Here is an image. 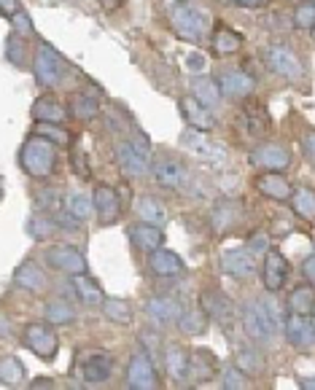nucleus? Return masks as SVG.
I'll return each instance as SVG.
<instances>
[{
	"instance_id": "f257e3e1",
	"label": "nucleus",
	"mask_w": 315,
	"mask_h": 390,
	"mask_svg": "<svg viewBox=\"0 0 315 390\" xmlns=\"http://www.w3.org/2000/svg\"><path fill=\"white\" fill-rule=\"evenodd\" d=\"M19 161H22L25 173L33 178H49L55 170V143H49L41 134L30 137L19 151Z\"/></svg>"
},
{
	"instance_id": "f03ea898",
	"label": "nucleus",
	"mask_w": 315,
	"mask_h": 390,
	"mask_svg": "<svg viewBox=\"0 0 315 390\" xmlns=\"http://www.w3.org/2000/svg\"><path fill=\"white\" fill-rule=\"evenodd\" d=\"M170 27H173V33L178 35L181 40H189V43H197V40H202L205 35V16L197 11L194 6L189 3H173L170 6Z\"/></svg>"
},
{
	"instance_id": "7ed1b4c3",
	"label": "nucleus",
	"mask_w": 315,
	"mask_h": 390,
	"mask_svg": "<svg viewBox=\"0 0 315 390\" xmlns=\"http://www.w3.org/2000/svg\"><path fill=\"white\" fill-rule=\"evenodd\" d=\"M25 345H28L38 358H43V361L55 358L57 348H59L57 334L46 326V323H30L28 328H25Z\"/></svg>"
},
{
	"instance_id": "20e7f679",
	"label": "nucleus",
	"mask_w": 315,
	"mask_h": 390,
	"mask_svg": "<svg viewBox=\"0 0 315 390\" xmlns=\"http://www.w3.org/2000/svg\"><path fill=\"white\" fill-rule=\"evenodd\" d=\"M283 328L291 345H297L302 350H310L315 342V323L313 315H299V312H291L283 318Z\"/></svg>"
},
{
	"instance_id": "39448f33",
	"label": "nucleus",
	"mask_w": 315,
	"mask_h": 390,
	"mask_svg": "<svg viewBox=\"0 0 315 390\" xmlns=\"http://www.w3.org/2000/svg\"><path fill=\"white\" fill-rule=\"evenodd\" d=\"M200 302H202V309H205V318L221 323V326H229V323H232V318H234L232 299L224 294V291H219V288H207V291H202Z\"/></svg>"
},
{
	"instance_id": "423d86ee",
	"label": "nucleus",
	"mask_w": 315,
	"mask_h": 390,
	"mask_svg": "<svg viewBox=\"0 0 315 390\" xmlns=\"http://www.w3.org/2000/svg\"><path fill=\"white\" fill-rule=\"evenodd\" d=\"M127 385L135 390H154L159 385V377H156V369L146 352H137L135 358L130 361V369H127Z\"/></svg>"
},
{
	"instance_id": "0eeeda50",
	"label": "nucleus",
	"mask_w": 315,
	"mask_h": 390,
	"mask_svg": "<svg viewBox=\"0 0 315 390\" xmlns=\"http://www.w3.org/2000/svg\"><path fill=\"white\" fill-rule=\"evenodd\" d=\"M46 264L49 267L59 269V272H68V275H81L86 272V258L81 256V251L70 248V245H55L46 251Z\"/></svg>"
},
{
	"instance_id": "6e6552de",
	"label": "nucleus",
	"mask_w": 315,
	"mask_h": 390,
	"mask_svg": "<svg viewBox=\"0 0 315 390\" xmlns=\"http://www.w3.org/2000/svg\"><path fill=\"white\" fill-rule=\"evenodd\" d=\"M62 57L52 49V46H38V54H35V79L41 81L43 86H55L59 76H62Z\"/></svg>"
},
{
	"instance_id": "1a4fd4ad",
	"label": "nucleus",
	"mask_w": 315,
	"mask_h": 390,
	"mask_svg": "<svg viewBox=\"0 0 315 390\" xmlns=\"http://www.w3.org/2000/svg\"><path fill=\"white\" fill-rule=\"evenodd\" d=\"M92 207L97 210V218L103 226H110L122 218V205H119V194L110 186H97L95 197H92Z\"/></svg>"
},
{
	"instance_id": "9d476101",
	"label": "nucleus",
	"mask_w": 315,
	"mask_h": 390,
	"mask_svg": "<svg viewBox=\"0 0 315 390\" xmlns=\"http://www.w3.org/2000/svg\"><path fill=\"white\" fill-rule=\"evenodd\" d=\"M243 326H246V334L256 342H267L273 336V328H270V321L264 315V307H261L259 299H251L246 307H243Z\"/></svg>"
},
{
	"instance_id": "9b49d317",
	"label": "nucleus",
	"mask_w": 315,
	"mask_h": 390,
	"mask_svg": "<svg viewBox=\"0 0 315 390\" xmlns=\"http://www.w3.org/2000/svg\"><path fill=\"white\" fill-rule=\"evenodd\" d=\"M181 143L189 146V151H192L194 156H200L202 161H210V164H221V161H224V146L213 143V140H207L205 132H197V130L183 132Z\"/></svg>"
},
{
	"instance_id": "f8f14e48",
	"label": "nucleus",
	"mask_w": 315,
	"mask_h": 390,
	"mask_svg": "<svg viewBox=\"0 0 315 390\" xmlns=\"http://www.w3.org/2000/svg\"><path fill=\"white\" fill-rule=\"evenodd\" d=\"M288 161H291V154H288L286 146H277V143H267V146L256 148L253 154H251V164H256V167H264V170H286Z\"/></svg>"
},
{
	"instance_id": "ddd939ff",
	"label": "nucleus",
	"mask_w": 315,
	"mask_h": 390,
	"mask_svg": "<svg viewBox=\"0 0 315 390\" xmlns=\"http://www.w3.org/2000/svg\"><path fill=\"white\" fill-rule=\"evenodd\" d=\"M267 62L273 67L277 76L283 79H299L302 76V65H299V57L294 52H288L286 46H273L267 52Z\"/></svg>"
},
{
	"instance_id": "4468645a",
	"label": "nucleus",
	"mask_w": 315,
	"mask_h": 390,
	"mask_svg": "<svg viewBox=\"0 0 315 390\" xmlns=\"http://www.w3.org/2000/svg\"><path fill=\"white\" fill-rule=\"evenodd\" d=\"M181 105V113H183V119L189 121V127L197 130V132H207V130H213V113H210V108H205L200 100H194V97H183L178 103Z\"/></svg>"
},
{
	"instance_id": "2eb2a0df",
	"label": "nucleus",
	"mask_w": 315,
	"mask_h": 390,
	"mask_svg": "<svg viewBox=\"0 0 315 390\" xmlns=\"http://www.w3.org/2000/svg\"><path fill=\"white\" fill-rule=\"evenodd\" d=\"M256 267V256L251 253L248 248H234L221 256V269L232 277H248Z\"/></svg>"
},
{
	"instance_id": "dca6fc26",
	"label": "nucleus",
	"mask_w": 315,
	"mask_h": 390,
	"mask_svg": "<svg viewBox=\"0 0 315 390\" xmlns=\"http://www.w3.org/2000/svg\"><path fill=\"white\" fill-rule=\"evenodd\" d=\"M286 277H288V261L283 258V253L277 251H270L267 258H264V285L267 291H280L286 285Z\"/></svg>"
},
{
	"instance_id": "f3484780",
	"label": "nucleus",
	"mask_w": 315,
	"mask_h": 390,
	"mask_svg": "<svg viewBox=\"0 0 315 390\" xmlns=\"http://www.w3.org/2000/svg\"><path fill=\"white\" fill-rule=\"evenodd\" d=\"M256 191L264 194V197H270V200H277V202L288 200V197L294 194V188H291V183H288L286 178H283L280 173H273V170L256 178Z\"/></svg>"
},
{
	"instance_id": "a211bd4d",
	"label": "nucleus",
	"mask_w": 315,
	"mask_h": 390,
	"mask_svg": "<svg viewBox=\"0 0 315 390\" xmlns=\"http://www.w3.org/2000/svg\"><path fill=\"white\" fill-rule=\"evenodd\" d=\"M113 372V361H110V355L105 352H92L81 366V377L84 382H89V385H100V382H105Z\"/></svg>"
},
{
	"instance_id": "6ab92c4d",
	"label": "nucleus",
	"mask_w": 315,
	"mask_h": 390,
	"mask_svg": "<svg viewBox=\"0 0 315 390\" xmlns=\"http://www.w3.org/2000/svg\"><path fill=\"white\" fill-rule=\"evenodd\" d=\"M130 240L135 248H140L143 253H151V251H156V248H162V229L154 226V224H135V226H130Z\"/></svg>"
},
{
	"instance_id": "aec40b11",
	"label": "nucleus",
	"mask_w": 315,
	"mask_h": 390,
	"mask_svg": "<svg viewBox=\"0 0 315 390\" xmlns=\"http://www.w3.org/2000/svg\"><path fill=\"white\" fill-rule=\"evenodd\" d=\"M116 159H119L124 173L132 175V178L146 175V170H149V156H143L132 143H119L116 146Z\"/></svg>"
},
{
	"instance_id": "412c9836",
	"label": "nucleus",
	"mask_w": 315,
	"mask_h": 390,
	"mask_svg": "<svg viewBox=\"0 0 315 390\" xmlns=\"http://www.w3.org/2000/svg\"><path fill=\"white\" fill-rule=\"evenodd\" d=\"M14 282L19 288H25V291H33V294H38V291H46V275L41 272V267L35 264V261H25V264H19V269L14 272Z\"/></svg>"
},
{
	"instance_id": "4be33fe9",
	"label": "nucleus",
	"mask_w": 315,
	"mask_h": 390,
	"mask_svg": "<svg viewBox=\"0 0 315 390\" xmlns=\"http://www.w3.org/2000/svg\"><path fill=\"white\" fill-rule=\"evenodd\" d=\"M253 86H256L253 79L248 73H240V70H229L219 79V89L227 97H246V94L253 92Z\"/></svg>"
},
{
	"instance_id": "5701e85b",
	"label": "nucleus",
	"mask_w": 315,
	"mask_h": 390,
	"mask_svg": "<svg viewBox=\"0 0 315 390\" xmlns=\"http://www.w3.org/2000/svg\"><path fill=\"white\" fill-rule=\"evenodd\" d=\"M149 264H151V269H154L156 275H162V277H170V275L183 272V261H181V256L173 253V251H165V248L151 251Z\"/></svg>"
},
{
	"instance_id": "b1692460",
	"label": "nucleus",
	"mask_w": 315,
	"mask_h": 390,
	"mask_svg": "<svg viewBox=\"0 0 315 390\" xmlns=\"http://www.w3.org/2000/svg\"><path fill=\"white\" fill-rule=\"evenodd\" d=\"M33 116L35 121H52V124H62L68 110L59 105V100L55 97H38L35 105H33Z\"/></svg>"
},
{
	"instance_id": "393cba45",
	"label": "nucleus",
	"mask_w": 315,
	"mask_h": 390,
	"mask_svg": "<svg viewBox=\"0 0 315 390\" xmlns=\"http://www.w3.org/2000/svg\"><path fill=\"white\" fill-rule=\"evenodd\" d=\"M213 363H216V355H210L207 350H194L189 355V377H194L197 382H205L216 372Z\"/></svg>"
},
{
	"instance_id": "a878e982",
	"label": "nucleus",
	"mask_w": 315,
	"mask_h": 390,
	"mask_svg": "<svg viewBox=\"0 0 315 390\" xmlns=\"http://www.w3.org/2000/svg\"><path fill=\"white\" fill-rule=\"evenodd\" d=\"M237 221H240V205L237 202H221V205H216L213 215H210V224H213L216 231H227Z\"/></svg>"
},
{
	"instance_id": "bb28decb",
	"label": "nucleus",
	"mask_w": 315,
	"mask_h": 390,
	"mask_svg": "<svg viewBox=\"0 0 315 390\" xmlns=\"http://www.w3.org/2000/svg\"><path fill=\"white\" fill-rule=\"evenodd\" d=\"M154 175H156V180H159V186L165 188H178L181 183H183V167L173 159L159 161V164L154 167Z\"/></svg>"
},
{
	"instance_id": "cd10ccee",
	"label": "nucleus",
	"mask_w": 315,
	"mask_h": 390,
	"mask_svg": "<svg viewBox=\"0 0 315 390\" xmlns=\"http://www.w3.org/2000/svg\"><path fill=\"white\" fill-rule=\"evenodd\" d=\"M240 46H243V38L234 33L232 27L219 25L213 30V49L219 54H232V52H237Z\"/></svg>"
},
{
	"instance_id": "c85d7f7f",
	"label": "nucleus",
	"mask_w": 315,
	"mask_h": 390,
	"mask_svg": "<svg viewBox=\"0 0 315 390\" xmlns=\"http://www.w3.org/2000/svg\"><path fill=\"white\" fill-rule=\"evenodd\" d=\"M149 315L159 323H176L181 315V307L178 302H173V299H151Z\"/></svg>"
},
{
	"instance_id": "c756f323",
	"label": "nucleus",
	"mask_w": 315,
	"mask_h": 390,
	"mask_svg": "<svg viewBox=\"0 0 315 390\" xmlns=\"http://www.w3.org/2000/svg\"><path fill=\"white\" fill-rule=\"evenodd\" d=\"M288 307H291V312H299V315H313V309H315L313 285L307 282V285L297 288V291L291 294V299H288Z\"/></svg>"
},
{
	"instance_id": "7c9ffc66",
	"label": "nucleus",
	"mask_w": 315,
	"mask_h": 390,
	"mask_svg": "<svg viewBox=\"0 0 315 390\" xmlns=\"http://www.w3.org/2000/svg\"><path fill=\"white\" fill-rule=\"evenodd\" d=\"M243 119H246L248 134H253V137H261V134L270 130V116H267V110L261 105H251Z\"/></svg>"
},
{
	"instance_id": "2f4dec72",
	"label": "nucleus",
	"mask_w": 315,
	"mask_h": 390,
	"mask_svg": "<svg viewBox=\"0 0 315 390\" xmlns=\"http://www.w3.org/2000/svg\"><path fill=\"white\" fill-rule=\"evenodd\" d=\"M103 309H105L108 321H113L116 326H130L132 323V309L124 299H103Z\"/></svg>"
},
{
	"instance_id": "473e14b6",
	"label": "nucleus",
	"mask_w": 315,
	"mask_h": 390,
	"mask_svg": "<svg viewBox=\"0 0 315 390\" xmlns=\"http://www.w3.org/2000/svg\"><path fill=\"white\" fill-rule=\"evenodd\" d=\"M92 197L89 194H84V191H73L68 197V215H73V221H86L89 215H92Z\"/></svg>"
},
{
	"instance_id": "72a5a7b5",
	"label": "nucleus",
	"mask_w": 315,
	"mask_h": 390,
	"mask_svg": "<svg viewBox=\"0 0 315 390\" xmlns=\"http://www.w3.org/2000/svg\"><path fill=\"white\" fill-rule=\"evenodd\" d=\"M167 372L176 377V379H186L189 377V352H183L178 348H170L165 352Z\"/></svg>"
},
{
	"instance_id": "f704fd0d",
	"label": "nucleus",
	"mask_w": 315,
	"mask_h": 390,
	"mask_svg": "<svg viewBox=\"0 0 315 390\" xmlns=\"http://www.w3.org/2000/svg\"><path fill=\"white\" fill-rule=\"evenodd\" d=\"M194 100H200L205 108H213L221 100V89L213 79H197L194 84Z\"/></svg>"
},
{
	"instance_id": "c9c22d12",
	"label": "nucleus",
	"mask_w": 315,
	"mask_h": 390,
	"mask_svg": "<svg viewBox=\"0 0 315 390\" xmlns=\"http://www.w3.org/2000/svg\"><path fill=\"white\" fill-rule=\"evenodd\" d=\"M76 277V291H79V296H81V302H86V304H103V288L97 285L95 280H89L86 275H73Z\"/></svg>"
},
{
	"instance_id": "e433bc0d",
	"label": "nucleus",
	"mask_w": 315,
	"mask_h": 390,
	"mask_svg": "<svg viewBox=\"0 0 315 390\" xmlns=\"http://www.w3.org/2000/svg\"><path fill=\"white\" fill-rule=\"evenodd\" d=\"M70 108H73V116L81 121H92L97 116V105L95 97H89V94H73V100H70Z\"/></svg>"
},
{
	"instance_id": "4c0bfd02",
	"label": "nucleus",
	"mask_w": 315,
	"mask_h": 390,
	"mask_svg": "<svg viewBox=\"0 0 315 390\" xmlns=\"http://www.w3.org/2000/svg\"><path fill=\"white\" fill-rule=\"evenodd\" d=\"M22 379H25V366H22L19 358L8 355V358L0 361V382L3 385H19Z\"/></svg>"
},
{
	"instance_id": "58836bf2",
	"label": "nucleus",
	"mask_w": 315,
	"mask_h": 390,
	"mask_svg": "<svg viewBox=\"0 0 315 390\" xmlns=\"http://www.w3.org/2000/svg\"><path fill=\"white\" fill-rule=\"evenodd\" d=\"M35 134L46 137V140L55 143V146H68L70 143L68 130H62V124H52V121H38V124H35Z\"/></svg>"
},
{
	"instance_id": "ea45409f",
	"label": "nucleus",
	"mask_w": 315,
	"mask_h": 390,
	"mask_svg": "<svg viewBox=\"0 0 315 390\" xmlns=\"http://www.w3.org/2000/svg\"><path fill=\"white\" fill-rule=\"evenodd\" d=\"M291 205H294V213L299 215V218H304V221H313V215H315V194L310 191V188H299V191L294 194Z\"/></svg>"
},
{
	"instance_id": "a19ab883",
	"label": "nucleus",
	"mask_w": 315,
	"mask_h": 390,
	"mask_svg": "<svg viewBox=\"0 0 315 390\" xmlns=\"http://www.w3.org/2000/svg\"><path fill=\"white\" fill-rule=\"evenodd\" d=\"M46 321L55 323V326H68L76 321V309L70 307L68 302H52L46 307Z\"/></svg>"
},
{
	"instance_id": "79ce46f5",
	"label": "nucleus",
	"mask_w": 315,
	"mask_h": 390,
	"mask_svg": "<svg viewBox=\"0 0 315 390\" xmlns=\"http://www.w3.org/2000/svg\"><path fill=\"white\" fill-rule=\"evenodd\" d=\"M137 213L143 215L146 224H154V226H159V224L167 218L165 210H162V205L156 200H151V197H143V200L137 202Z\"/></svg>"
},
{
	"instance_id": "37998d69",
	"label": "nucleus",
	"mask_w": 315,
	"mask_h": 390,
	"mask_svg": "<svg viewBox=\"0 0 315 390\" xmlns=\"http://www.w3.org/2000/svg\"><path fill=\"white\" fill-rule=\"evenodd\" d=\"M178 323H181V331L189 334V336L202 334V331H205V315L197 312V309H192V312H181Z\"/></svg>"
},
{
	"instance_id": "c03bdc74",
	"label": "nucleus",
	"mask_w": 315,
	"mask_h": 390,
	"mask_svg": "<svg viewBox=\"0 0 315 390\" xmlns=\"http://www.w3.org/2000/svg\"><path fill=\"white\" fill-rule=\"evenodd\" d=\"M294 22H297L299 27H304V30H310V27L315 25V3L313 0H304V3L297 6V11H294Z\"/></svg>"
},
{
	"instance_id": "a18cd8bd",
	"label": "nucleus",
	"mask_w": 315,
	"mask_h": 390,
	"mask_svg": "<svg viewBox=\"0 0 315 390\" xmlns=\"http://www.w3.org/2000/svg\"><path fill=\"white\" fill-rule=\"evenodd\" d=\"M240 372H259V366H261V355L259 352H253V348H248V350H240L237 352V363H234Z\"/></svg>"
},
{
	"instance_id": "49530a36",
	"label": "nucleus",
	"mask_w": 315,
	"mask_h": 390,
	"mask_svg": "<svg viewBox=\"0 0 315 390\" xmlns=\"http://www.w3.org/2000/svg\"><path fill=\"white\" fill-rule=\"evenodd\" d=\"M261 307H264V315H267V321H270V328H283V312H280V307L275 304V299H259Z\"/></svg>"
},
{
	"instance_id": "de8ad7c7",
	"label": "nucleus",
	"mask_w": 315,
	"mask_h": 390,
	"mask_svg": "<svg viewBox=\"0 0 315 390\" xmlns=\"http://www.w3.org/2000/svg\"><path fill=\"white\" fill-rule=\"evenodd\" d=\"M224 388H234V390L248 388V374L246 372H240L237 366H229L227 374H224Z\"/></svg>"
},
{
	"instance_id": "09e8293b",
	"label": "nucleus",
	"mask_w": 315,
	"mask_h": 390,
	"mask_svg": "<svg viewBox=\"0 0 315 390\" xmlns=\"http://www.w3.org/2000/svg\"><path fill=\"white\" fill-rule=\"evenodd\" d=\"M6 54H8V59L14 62V65H25L28 62V57H25V43L16 38V35H11L8 38V46H6Z\"/></svg>"
},
{
	"instance_id": "8fccbe9b",
	"label": "nucleus",
	"mask_w": 315,
	"mask_h": 390,
	"mask_svg": "<svg viewBox=\"0 0 315 390\" xmlns=\"http://www.w3.org/2000/svg\"><path fill=\"white\" fill-rule=\"evenodd\" d=\"M30 231H33L38 240H43V237H49V234L55 231V224H52L46 215H38L35 221H30Z\"/></svg>"
},
{
	"instance_id": "3c124183",
	"label": "nucleus",
	"mask_w": 315,
	"mask_h": 390,
	"mask_svg": "<svg viewBox=\"0 0 315 390\" xmlns=\"http://www.w3.org/2000/svg\"><path fill=\"white\" fill-rule=\"evenodd\" d=\"M70 161H73V173L79 175V178H89V164H86V154H84L81 148L73 151Z\"/></svg>"
},
{
	"instance_id": "603ef678",
	"label": "nucleus",
	"mask_w": 315,
	"mask_h": 390,
	"mask_svg": "<svg viewBox=\"0 0 315 390\" xmlns=\"http://www.w3.org/2000/svg\"><path fill=\"white\" fill-rule=\"evenodd\" d=\"M186 70H192V73H202V70H205V57H202L200 52L186 54Z\"/></svg>"
},
{
	"instance_id": "864d4df0",
	"label": "nucleus",
	"mask_w": 315,
	"mask_h": 390,
	"mask_svg": "<svg viewBox=\"0 0 315 390\" xmlns=\"http://www.w3.org/2000/svg\"><path fill=\"white\" fill-rule=\"evenodd\" d=\"M11 19H14V27L19 30V33H30V30H33V25H30V16H28V13L16 11L14 16H11Z\"/></svg>"
},
{
	"instance_id": "5fc2aeb1",
	"label": "nucleus",
	"mask_w": 315,
	"mask_h": 390,
	"mask_svg": "<svg viewBox=\"0 0 315 390\" xmlns=\"http://www.w3.org/2000/svg\"><path fill=\"white\" fill-rule=\"evenodd\" d=\"M253 237H256V240L248 242V251L253 256L261 253V251H267V237H264V234H253Z\"/></svg>"
},
{
	"instance_id": "6e6d98bb",
	"label": "nucleus",
	"mask_w": 315,
	"mask_h": 390,
	"mask_svg": "<svg viewBox=\"0 0 315 390\" xmlns=\"http://www.w3.org/2000/svg\"><path fill=\"white\" fill-rule=\"evenodd\" d=\"M16 11H19V3H16V0H0V13H3V16L11 19Z\"/></svg>"
},
{
	"instance_id": "4d7b16f0",
	"label": "nucleus",
	"mask_w": 315,
	"mask_h": 390,
	"mask_svg": "<svg viewBox=\"0 0 315 390\" xmlns=\"http://www.w3.org/2000/svg\"><path fill=\"white\" fill-rule=\"evenodd\" d=\"M234 6H240V8H264L267 6V0H229Z\"/></svg>"
},
{
	"instance_id": "13d9d810",
	"label": "nucleus",
	"mask_w": 315,
	"mask_h": 390,
	"mask_svg": "<svg viewBox=\"0 0 315 390\" xmlns=\"http://www.w3.org/2000/svg\"><path fill=\"white\" fill-rule=\"evenodd\" d=\"M313 264H315V258H313V256H307V258H304V277H307V282H310V285H313V280H315Z\"/></svg>"
},
{
	"instance_id": "bf43d9fd",
	"label": "nucleus",
	"mask_w": 315,
	"mask_h": 390,
	"mask_svg": "<svg viewBox=\"0 0 315 390\" xmlns=\"http://www.w3.org/2000/svg\"><path fill=\"white\" fill-rule=\"evenodd\" d=\"M304 156L313 159V132H307V137H304Z\"/></svg>"
},
{
	"instance_id": "052dcab7",
	"label": "nucleus",
	"mask_w": 315,
	"mask_h": 390,
	"mask_svg": "<svg viewBox=\"0 0 315 390\" xmlns=\"http://www.w3.org/2000/svg\"><path fill=\"white\" fill-rule=\"evenodd\" d=\"M103 3H105V8H110V11H113V8H119V6H122L124 0H103Z\"/></svg>"
},
{
	"instance_id": "680f3d73",
	"label": "nucleus",
	"mask_w": 315,
	"mask_h": 390,
	"mask_svg": "<svg viewBox=\"0 0 315 390\" xmlns=\"http://www.w3.org/2000/svg\"><path fill=\"white\" fill-rule=\"evenodd\" d=\"M46 385H52V379H35L33 382V388H46Z\"/></svg>"
},
{
	"instance_id": "e2e57ef3",
	"label": "nucleus",
	"mask_w": 315,
	"mask_h": 390,
	"mask_svg": "<svg viewBox=\"0 0 315 390\" xmlns=\"http://www.w3.org/2000/svg\"><path fill=\"white\" fill-rule=\"evenodd\" d=\"M0 191H3V178H0Z\"/></svg>"
},
{
	"instance_id": "0e129e2a",
	"label": "nucleus",
	"mask_w": 315,
	"mask_h": 390,
	"mask_svg": "<svg viewBox=\"0 0 315 390\" xmlns=\"http://www.w3.org/2000/svg\"><path fill=\"white\" fill-rule=\"evenodd\" d=\"M100 3H103V0H100Z\"/></svg>"
}]
</instances>
